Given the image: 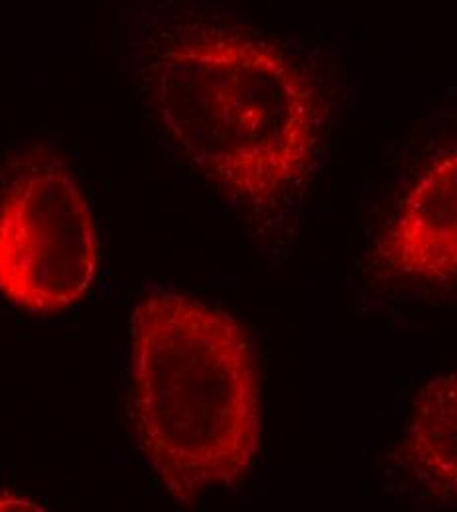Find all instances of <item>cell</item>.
Masks as SVG:
<instances>
[{"label": "cell", "instance_id": "1", "mask_svg": "<svg viewBox=\"0 0 457 512\" xmlns=\"http://www.w3.org/2000/svg\"><path fill=\"white\" fill-rule=\"evenodd\" d=\"M134 60L160 127L223 201L253 219L302 203L331 117L310 52L227 14L174 6L142 18Z\"/></svg>", "mask_w": 457, "mask_h": 512}, {"label": "cell", "instance_id": "2", "mask_svg": "<svg viewBox=\"0 0 457 512\" xmlns=\"http://www.w3.org/2000/svg\"><path fill=\"white\" fill-rule=\"evenodd\" d=\"M138 446L166 491L190 507L241 483L261 446V375L229 312L154 288L131 318Z\"/></svg>", "mask_w": 457, "mask_h": 512}, {"label": "cell", "instance_id": "6", "mask_svg": "<svg viewBox=\"0 0 457 512\" xmlns=\"http://www.w3.org/2000/svg\"><path fill=\"white\" fill-rule=\"evenodd\" d=\"M0 511H42V507H38L32 501H24V499H0Z\"/></svg>", "mask_w": 457, "mask_h": 512}, {"label": "cell", "instance_id": "3", "mask_svg": "<svg viewBox=\"0 0 457 512\" xmlns=\"http://www.w3.org/2000/svg\"><path fill=\"white\" fill-rule=\"evenodd\" d=\"M99 237L89 201L48 146L16 152L0 170V294L32 314L73 306L93 284Z\"/></svg>", "mask_w": 457, "mask_h": 512}, {"label": "cell", "instance_id": "4", "mask_svg": "<svg viewBox=\"0 0 457 512\" xmlns=\"http://www.w3.org/2000/svg\"><path fill=\"white\" fill-rule=\"evenodd\" d=\"M375 253L398 278L457 290V138L432 150L412 174Z\"/></svg>", "mask_w": 457, "mask_h": 512}, {"label": "cell", "instance_id": "5", "mask_svg": "<svg viewBox=\"0 0 457 512\" xmlns=\"http://www.w3.org/2000/svg\"><path fill=\"white\" fill-rule=\"evenodd\" d=\"M396 459L430 501L457 507V371L418 390L398 438Z\"/></svg>", "mask_w": 457, "mask_h": 512}]
</instances>
